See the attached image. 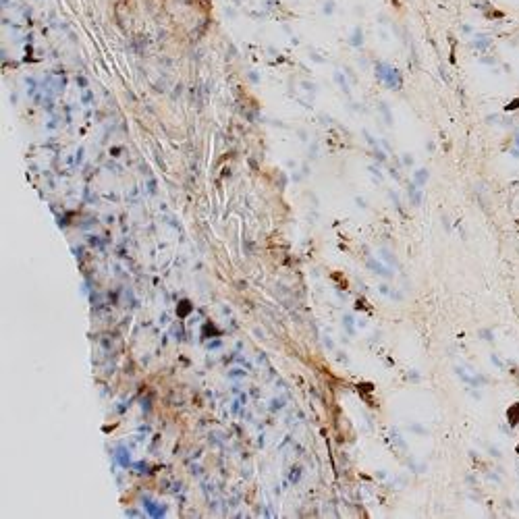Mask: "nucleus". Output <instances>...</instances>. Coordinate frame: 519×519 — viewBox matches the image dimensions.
Segmentation results:
<instances>
[{
	"instance_id": "f257e3e1",
	"label": "nucleus",
	"mask_w": 519,
	"mask_h": 519,
	"mask_svg": "<svg viewBox=\"0 0 519 519\" xmlns=\"http://www.w3.org/2000/svg\"><path fill=\"white\" fill-rule=\"evenodd\" d=\"M517 144H519V138H517Z\"/></svg>"
}]
</instances>
